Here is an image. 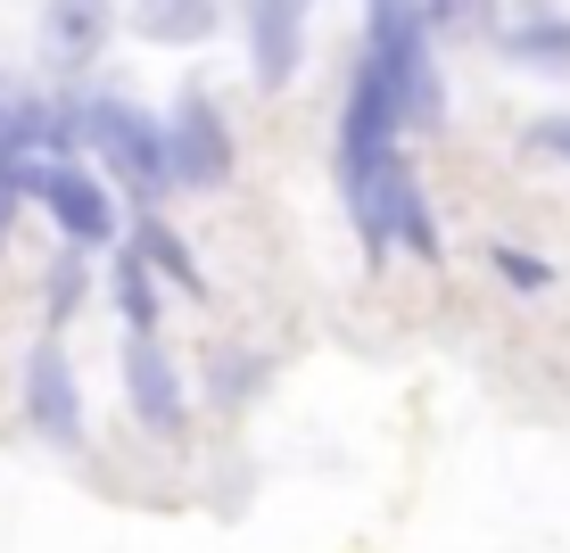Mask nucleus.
Returning <instances> with one entry per match:
<instances>
[{"label": "nucleus", "mask_w": 570, "mask_h": 553, "mask_svg": "<svg viewBox=\"0 0 570 553\" xmlns=\"http://www.w3.org/2000/svg\"><path fill=\"white\" fill-rule=\"evenodd\" d=\"M132 26H141V42H157V50H190V42L215 33V0H141Z\"/></svg>", "instance_id": "f8f14e48"}, {"label": "nucleus", "mask_w": 570, "mask_h": 553, "mask_svg": "<svg viewBox=\"0 0 570 553\" xmlns=\"http://www.w3.org/2000/svg\"><path fill=\"white\" fill-rule=\"evenodd\" d=\"M497 50H504V67L562 83V75H570V17L546 9V0H538V9H513V17H497Z\"/></svg>", "instance_id": "9b49d317"}, {"label": "nucleus", "mask_w": 570, "mask_h": 553, "mask_svg": "<svg viewBox=\"0 0 570 553\" xmlns=\"http://www.w3.org/2000/svg\"><path fill=\"white\" fill-rule=\"evenodd\" d=\"M83 289H91V273H83V248H67L50 265V323H67V306H83Z\"/></svg>", "instance_id": "2eb2a0df"}, {"label": "nucleus", "mask_w": 570, "mask_h": 553, "mask_svg": "<svg viewBox=\"0 0 570 553\" xmlns=\"http://www.w3.org/2000/svg\"><path fill=\"white\" fill-rule=\"evenodd\" d=\"M58 149H75V116L50 100H0V182L26 199V182L50 166Z\"/></svg>", "instance_id": "0eeeda50"}, {"label": "nucleus", "mask_w": 570, "mask_h": 553, "mask_svg": "<svg viewBox=\"0 0 570 553\" xmlns=\"http://www.w3.org/2000/svg\"><path fill=\"white\" fill-rule=\"evenodd\" d=\"M26 422L67 454L83 446V388H75V364L58 339H33V355H26Z\"/></svg>", "instance_id": "6e6552de"}, {"label": "nucleus", "mask_w": 570, "mask_h": 553, "mask_svg": "<svg viewBox=\"0 0 570 553\" xmlns=\"http://www.w3.org/2000/svg\"><path fill=\"white\" fill-rule=\"evenodd\" d=\"M75 141H91L100 149V166L116 174V182L132 190L141 207H157L174 190V166H166V125H157L149 108H132V100H75Z\"/></svg>", "instance_id": "7ed1b4c3"}, {"label": "nucleus", "mask_w": 570, "mask_h": 553, "mask_svg": "<svg viewBox=\"0 0 570 553\" xmlns=\"http://www.w3.org/2000/svg\"><path fill=\"white\" fill-rule=\"evenodd\" d=\"M116 33V0H50L42 9V67L50 75H83Z\"/></svg>", "instance_id": "9d476101"}, {"label": "nucleus", "mask_w": 570, "mask_h": 553, "mask_svg": "<svg viewBox=\"0 0 570 553\" xmlns=\"http://www.w3.org/2000/svg\"><path fill=\"white\" fill-rule=\"evenodd\" d=\"M306 67V0H248V75L265 91L298 83Z\"/></svg>", "instance_id": "1a4fd4ad"}, {"label": "nucleus", "mask_w": 570, "mask_h": 553, "mask_svg": "<svg viewBox=\"0 0 570 553\" xmlns=\"http://www.w3.org/2000/svg\"><path fill=\"white\" fill-rule=\"evenodd\" d=\"M26 199L50 207V224H58V240H67V248H108L116 231H125V224H116L108 182L91 166H75V157H50V166L26 182Z\"/></svg>", "instance_id": "20e7f679"}, {"label": "nucleus", "mask_w": 570, "mask_h": 553, "mask_svg": "<svg viewBox=\"0 0 570 553\" xmlns=\"http://www.w3.org/2000/svg\"><path fill=\"white\" fill-rule=\"evenodd\" d=\"M340 199H347V224L364 231L372 256L405 248L422 265L439 256V215H430L414 166L397 149V116H389V91L372 67H356L347 108H340Z\"/></svg>", "instance_id": "f257e3e1"}, {"label": "nucleus", "mask_w": 570, "mask_h": 553, "mask_svg": "<svg viewBox=\"0 0 570 553\" xmlns=\"http://www.w3.org/2000/svg\"><path fill=\"white\" fill-rule=\"evenodd\" d=\"M529 149L554 157V166H570V116H538V125H529Z\"/></svg>", "instance_id": "a211bd4d"}, {"label": "nucleus", "mask_w": 570, "mask_h": 553, "mask_svg": "<svg viewBox=\"0 0 570 553\" xmlns=\"http://www.w3.org/2000/svg\"><path fill=\"white\" fill-rule=\"evenodd\" d=\"M364 67L381 75V91H389V116H397V132H439V125H446V83H439V58H430L422 0H372Z\"/></svg>", "instance_id": "f03ea898"}, {"label": "nucleus", "mask_w": 570, "mask_h": 553, "mask_svg": "<svg viewBox=\"0 0 570 553\" xmlns=\"http://www.w3.org/2000/svg\"><path fill=\"white\" fill-rule=\"evenodd\" d=\"M116 306H125V330H157V282L141 248H125V265H116Z\"/></svg>", "instance_id": "4468645a"}, {"label": "nucleus", "mask_w": 570, "mask_h": 553, "mask_svg": "<svg viewBox=\"0 0 570 553\" xmlns=\"http://www.w3.org/2000/svg\"><path fill=\"white\" fill-rule=\"evenodd\" d=\"M166 166H174V182H190V190H224L232 182V125H224V108H215L207 91H183V100H174Z\"/></svg>", "instance_id": "39448f33"}, {"label": "nucleus", "mask_w": 570, "mask_h": 553, "mask_svg": "<svg viewBox=\"0 0 570 553\" xmlns=\"http://www.w3.org/2000/svg\"><path fill=\"white\" fill-rule=\"evenodd\" d=\"M125 397H132V422H141L149 438H183L190 397H183V372H174V355H166L157 330H132L125 339Z\"/></svg>", "instance_id": "423d86ee"}, {"label": "nucleus", "mask_w": 570, "mask_h": 553, "mask_svg": "<svg viewBox=\"0 0 570 553\" xmlns=\"http://www.w3.org/2000/svg\"><path fill=\"white\" fill-rule=\"evenodd\" d=\"M488 9L497 0H422V26L430 33H471V26H488Z\"/></svg>", "instance_id": "f3484780"}, {"label": "nucleus", "mask_w": 570, "mask_h": 553, "mask_svg": "<svg viewBox=\"0 0 570 553\" xmlns=\"http://www.w3.org/2000/svg\"><path fill=\"white\" fill-rule=\"evenodd\" d=\"M488 256H497V273H504V282L521 289V298L554 289V265H546V256H529V248H488Z\"/></svg>", "instance_id": "dca6fc26"}, {"label": "nucleus", "mask_w": 570, "mask_h": 553, "mask_svg": "<svg viewBox=\"0 0 570 553\" xmlns=\"http://www.w3.org/2000/svg\"><path fill=\"white\" fill-rule=\"evenodd\" d=\"M132 248H141V265H149V273H166V282H174V289H207V273H199V256H190L183 240H174V231H166V224H149V215H141V240H132Z\"/></svg>", "instance_id": "ddd939ff"}, {"label": "nucleus", "mask_w": 570, "mask_h": 553, "mask_svg": "<svg viewBox=\"0 0 570 553\" xmlns=\"http://www.w3.org/2000/svg\"><path fill=\"white\" fill-rule=\"evenodd\" d=\"M9 215H17V190H9V182H0V231H9Z\"/></svg>", "instance_id": "6ab92c4d"}]
</instances>
